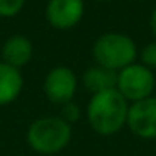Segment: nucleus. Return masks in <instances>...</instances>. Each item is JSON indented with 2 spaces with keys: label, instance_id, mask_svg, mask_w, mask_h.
Listing matches in <instances>:
<instances>
[{
  "label": "nucleus",
  "instance_id": "13",
  "mask_svg": "<svg viewBox=\"0 0 156 156\" xmlns=\"http://www.w3.org/2000/svg\"><path fill=\"white\" fill-rule=\"evenodd\" d=\"M79 118H81V109H79L77 104H74L72 101L62 104V119H64L67 124L76 122Z\"/></svg>",
  "mask_w": 156,
  "mask_h": 156
},
{
  "label": "nucleus",
  "instance_id": "3",
  "mask_svg": "<svg viewBox=\"0 0 156 156\" xmlns=\"http://www.w3.org/2000/svg\"><path fill=\"white\" fill-rule=\"evenodd\" d=\"M72 138L71 124L62 118H41L29 126L27 143L41 154H55L69 144Z\"/></svg>",
  "mask_w": 156,
  "mask_h": 156
},
{
  "label": "nucleus",
  "instance_id": "15",
  "mask_svg": "<svg viewBox=\"0 0 156 156\" xmlns=\"http://www.w3.org/2000/svg\"><path fill=\"white\" fill-rule=\"evenodd\" d=\"M101 2H109V0H101Z\"/></svg>",
  "mask_w": 156,
  "mask_h": 156
},
{
  "label": "nucleus",
  "instance_id": "4",
  "mask_svg": "<svg viewBox=\"0 0 156 156\" xmlns=\"http://www.w3.org/2000/svg\"><path fill=\"white\" fill-rule=\"evenodd\" d=\"M156 87V77L151 69L143 64H131L118 72L116 89L128 102H138L153 96Z\"/></svg>",
  "mask_w": 156,
  "mask_h": 156
},
{
  "label": "nucleus",
  "instance_id": "10",
  "mask_svg": "<svg viewBox=\"0 0 156 156\" xmlns=\"http://www.w3.org/2000/svg\"><path fill=\"white\" fill-rule=\"evenodd\" d=\"M116 79H118V72H112L101 66H94L84 72L82 82L87 91H91L92 94H98V92H104L109 89H116Z\"/></svg>",
  "mask_w": 156,
  "mask_h": 156
},
{
  "label": "nucleus",
  "instance_id": "7",
  "mask_svg": "<svg viewBox=\"0 0 156 156\" xmlns=\"http://www.w3.org/2000/svg\"><path fill=\"white\" fill-rule=\"evenodd\" d=\"M82 15H84L82 0H49L45 7L47 22L59 30L72 29L74 25H77Z\"/></svg>",
  "mask_w": 156,
  "mask_h": 156
},
{
  "label": "nucleus",
  "instance_id": "8",
  "mask_svg": "<svg viewBox=\"0 0 156 156\" xmlns=\"http://www.w3.org/2000/svg\"><path fill=\"white\" fill-rule=\"evenodd\" d=\"M2 55H4V62L12 67L19 69L25 66L32 57V42L24 35H14V37L7 39L2 49Z\"/></svg>",
  "mask_w": 156,
  "mask_h": 156
},
{
  "label": "nucleus",
  "instance_id": "1",
  "mask_svg": "<svg viewBox=\"0 0 156 156\" xmlns=\"http://www.w3.org/2000/svg\"><path fill=\"white\" fill-rule=\"evenodd\" d=\"M129 102L118 92L109 89L92 94L86 109L89 126L101 136H111L119 133L126 126Z\"/></svg>",
  "mask_w": 156,
  "mask_h": 156
},
{
  "label": "nucleus",
  "instance_id": "11",
  "mask_svg": "<svg viewBox=\"0 0 156 156\" xmlns=\"http://www.w3.org/2000/svg\"><path fill=\"white\" fill-rule=\"evenodd\" d=\"M25 0H0V17H14L22 10Z\"/></svg>",
  "mask_w": 156,
  "mask_h": 156
},
{
  "label": "nucleus",
  "instance_id": "9",
  "mask_svg": "<svg viewBox=\"0 0 156 156\" xmlns=\"http://www.w3.org/2000/svg\"><path fill=\"white\" fill-rule=\"evenodd\" d=\"M22 86L24 79L19 69L0 62V106L15 101L22 91Z\"/></svg>",
  "mask_w": 156,
  "mask_h": 156
},
{
  "label": "nucleus",
  "instance_id": "6",
  "mask_svg": "<svg viewBox=\"0 0 156 156\" xmlns=\"http://www.w3.org/2000/svg\"><path fill=\"white\" fill-rule=\"evenodd\" d=\"M77 91V77L72 69L66 66H59L49 71L44 81V92L51 102L55 104H66L71 102Z\"/></svg>",
  "mask_w": 156,
  "mask_h": 156
},
{
  "label": "nucleus",
  "instance_id": "5",
  "mask_svg": "<svg viewBox=\"0 0 156 156\" xmlns=\"http://www.w3.org/2000/svg\"><path fill=\"white\" fill-rule=\"evenodd\" d=\"M126 126L141 139H156V96L129 104Z\"/></svg>",
  "mask_w": 156,
  "mask_h": 156
},
{
  "label": "nucleus",
  "instance_id": "12",
  "mask_svg": "<svg viewBox=\"0 0 156 156\" xmlns=\"http://www.w3.org/2000/svg\"><path fill=\"white\" fill-rule=\"evenodd\" d=\"M141 64L148 69H156V41L146 44L141 51Z\"/></svg>",
  "mask_w": 156,
  "mask_h": 156
},
{
  "label": "nucleus",
  "instance_id": "2",
  "mask_svg": "<svg viewBox=\"0 0 156 156\" xmlns=\"http://www.w3.org/2000/svg\"><path fill=\"white\" fill-rule=\"evenodd\" d=\"M92 57L98 66L112 72H119L134 64L138 47L129 35L121 32H106L96 39L92 45Z\"/></svg>",
  "mask_w": 156,
  "mask_h": 156
},
{
  "label": "nucleus",
  "instance_id": "14",
  "mask_svg": "<svg viewBox=\"0 0 156 156\" xmlns=\"http://www.w3.org/2000/svg\"><path fill=\"white\" fill-rule=\"evenodd\" d=\"M149 29H151V34L156 41V7H154V10L151 12V17H149Z\"/></svg>",
  "mask_w": 156,
  "mask_h": 156
}]
</instances>
